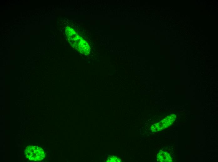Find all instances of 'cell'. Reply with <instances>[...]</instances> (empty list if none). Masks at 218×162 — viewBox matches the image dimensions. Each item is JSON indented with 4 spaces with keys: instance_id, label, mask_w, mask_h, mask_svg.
I'll use <instances>...</instances> for the list:
<instances>
[{
    "instance_id": "6da1fadb",
    "label": "cell",
    "mask_w": 218,
    "mask_h": 162,
    "mask_svg": "<svg viewBox=\"0 0 218 162\" xmlns=\"http://www.w3.org/2000/svg\"><path fill=\"white\" fill-rule=\"evenodd\" d=\"M25 154L30 160L35 161L42 160L44 156L43 150L37 146L28 147L26 150Z\"/></svg>"
},
{
    "instance_id": "7a4b0ae2",
    "label": "cell",
    "mask_w": 218,
    "mask_h": 162,
    "mask_svg": "<svg viewBox=\"0 0 218 162\" xmlns=\"http://www.w3.org/2000/svg\"><path fill=\"white\" fill-rule=\"evenodd\" d=\"M176 115L172 114L165 118L157 123L152 125L151 129L153 131H158L161 130L170 125L175 120Z\"/></svg>"
},
{
    "instance_id": "3957f363",
    "label": "cell",
    "mask_w": 218,
    "mask_h": 162,
    "mask_svg": "<svg viewBox=\"0 0 218 162\" xmlns=\"http://www.w3.org/2000/svg\"><path fill=\"white\" fill-rule=\"evenodd\" d=\"M157 159L160 162H171L172 159L169 155L167 153L160 151L157 155Z\"/></svg>"
}]
</instances>
